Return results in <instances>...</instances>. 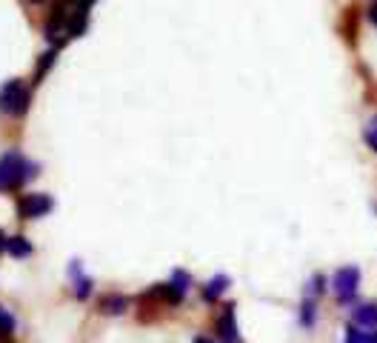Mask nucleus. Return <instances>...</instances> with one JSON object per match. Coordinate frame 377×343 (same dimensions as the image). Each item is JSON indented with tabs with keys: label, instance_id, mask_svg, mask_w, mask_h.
Listing matches in <instances>:
<instances>
[{
	"label": "nucleus",
	"instance_id": "obj_9",
	"mask_svg": "<svg viewBox=\"0 0 377 343\" xmlns=\"http://www.w3.org/2000/svg\"><path fill=\"white\" fill-rule=\"evenodd\" d=\"M69 272H71L74 284H78V298H81V301H86V298H89V292H92V281H89V278H83V274H81V266H78V260L71 263V269H69Z\"/></svg>",
	"mask_w": 377,
	"mask_h": 343
},
{
	"label": "nucleus",
	"instance_id": "obj_21",
	"mask_svg": "<svg viewBox=\"0 0 377 343\" xmlns=\"http://www.w3.org/2000/svg\"><path fill=\"white\" fill-rule=\"evenodd\" d=\"M374 343H377V335H374Z\"/></svg>",
	"mask_w": 377,
	"mask_h": 343
},
{
	"label": "nucleus",
	"instance_id": "obj_20",
	"mask_svg": "<svg viewBox=\"0 0 377 343\" xmlns=\"http://www.w3.org/2000/svg\"><path fill=\"white\" fill-rule=\"evenodd\" d=\"M6 337H9L6 332H0V343H6Z\"/></svg>",
	"mask_w": 377,
	"mask_h": 343
},
{
	"label": "nucleus",
	"instance_id": "obj_16",
	"mask_svg": "<svg viewBox=\"0 0 377 343\" xmlns=\"http://www.w3.org/2000/svg\"><path fill=\"white\" fill-rule=\"evenodd\" d=\"M366 141H369L371 149H377V120L369 123V129H366Z\"/></svg>",
	"mask_w": 377,
	"mask_h": 343
},
{
	"label": "nucleus",
	"instance_id": "obj_22",
	"mask_svg": "<svg viewBox=\"0 0 377 343\" xmlns=\"http://www.w3.org/2000/svg\"><path fill=\"white\" fill-rule=\"evenodd\" d=\"M35 4H40V0H35Z\"/></svg>",
	"mask_w": 377,
	"mask_h": 343
},
{
	"label": "nucleus",
	"instance_id": "obj_15",
	"mask_svg": "<svg viewBox=\"0 0 377 343\" xmlns=\"http://www.w3.org/2000/svg\"><path fill=\"white\" fill-rule=\"evenodd\" d=\"M300 320H303L306 326H312V323H315V301H306V303H303V312H300Z\"/></svg>",
	"mask_w": 377,
	"mask_h": 343
},
{
	"label": "nucleus",
	"instance_id": "obj_18",
	"mask_svg": "<svg viewBox=\"0 0 377 343\" xmlns=\"http://www.w3.org/2000/svg\"><path fill=\"white\" fill-rule=\"evenodd\" d=\"M195 343H217V340H211V337H203V335H200V337H195Z\"/></svg>",
	"mask_w": 377,
	"mask_h": 343
},
{
	"label": "nucleus",
	"instance_id": "obj_5",
	"mask_svg": "<svg viewBox=\"0 0 377 343\" xmlns=\"http://www.w3.org/2000/svg\"><path fill=\"white\" fill-rule=\"evenodd\" d=\"M217 332L226 343H240V332L235 323V306H223V315L217 318Z\"/></svg>",
	"mask_w": 377,
	"mask_h": 343
},
{
	"label": "nucleus",
	"instance_id": "obj_7",
	"mask_svg": "<svg viewBox=\"0 0 377 343\" xmlns=\"http://www.w3.org/2000/svg\"><path fill=\"white\" fill-rule=\"evenodd\" d=\"M226 286H229V278H226V274H217V278H211V281L206 284L203 298H206V301H217V298L226 292Z\"/></svg>",
	"mask_w": 377,
	"mask_h": 343
},
{
	"label": "nucleus",
	"instance_id": "obj_11",
	"mask_svg": "<svg viewBox=\"0 0 377 343\" xmlns=\"http://www.w3.org/2000/svg\"><path fill=\"white\" fill-rule=\"evenodd\" d=\"M54 57H57V49H49V52L40 57V63H37V72H35V83H40V78L46 75V69H52Z\"/></svg>",
	"mask_w": 377,
	"mask_h": 343
},
{
	"label": "nucleus",
	"instance_id": "obj_3",
	"mask_svg": "<svg viewBox=\"0 0 377 343\" xmlns=\"http://www.w3.org/2000/svg\"><path fill=\"white\" fill-rule=\"evenodd\" d=\"M357 286H360V269L357 266H343L337 269L335 281H332V289L337 295L340 303H349L354 295H357Z\"/></svg>",
	"mask_w": 377,
	"mask_h": 343
},
{
	"label": "nucleus",
	"instance_id": "obj_19",
	"mask_svg": "<svg viewBox=\"0 0 377 343\" xmlns=\"http://www.w3.org/2000/svg\"><path fill=\"white\" fill-rule=\"evenodd\" d=\"M6 243H9V240L4 238V232H0V252H4V249H6Z\"/></svg>",
	"mask_w": 377,
	"mask_h": 343
},
{
	"label": "nucleus",
	"instance_id": "obj_13",
	"mask_svg": "<svg viewBox=\"0 0 377 343\" xmlns=\"http://www.w3.org/2000/svg\"><path fill=\"white\" fill-rule=\"evenodd\" d=\"M189 284H192V278L186 272H175V278H172V286L180 292V295H186L189 292Z\"/></svg>",
	"mask_w": 377,
	"mask_h": 343
},
{
	"label": "nucleus",
	"instance_id": "obj_12",
	"mask_svg": "<svg viewBox=\"0 0 377 343\" xmlns=\"http://www.w3.org/2000/svg\"><path fill=\"white\" fill-rule=\"evenodd\" d=\"M346 343H374V335H366L354 326H349V335H346Z\"/></svg>",
	"mask_w": 377,
	"mask_h": 343
},
{
	"label": "nucleus",
	"instance_id": "obj_14",
	"mask_svg": "<svg viewBox=\"0 0 377 343\" xmlns=\"http://www.w3.org/2000/svg\"><path fill=\"white\" fill-rule=\"evenodd\" d=\"M0 332H6V335H12V332H15V318H12L4 306H0Z\"/></svg>",
	"mask_w": 377,
	"mask_h": 343
},
{
	"label": "nucleus",
	"instance_id": "obj_6",
	"mask_svg": "<svg viewBox=\"0 0 377 343\" xmlns=\"http://www.w3.org/2000/svg\"><path fill=\"white\" fill-rule=\"evenodd\" d=\"M354 323L366 326V329H377V306L374 303H363L354 309Z\"/></svg>",
	"mask_w": 377,
	"mask_h": 343
},
{
	"label": "nucleus",
	"instance_id": "obj_10",
	"mask_svg": "<svg viewBox=\"0 0 377 343\" xmlns=\"http://www.w3.org/2000/svg\"><path fill=\"white\" fill-rule=\"evenodd\" d=\"M6 252H9V255H15V257H26V255H32V246H29V240H26V238H9Z\"/></svg>",
	"mask_w": 377,
	"mask_h": 343
},
{
	"label": "nucleus",
	"instance_id": "obj_1",
	"mask_svg": "<svg viewBox=\"0 0 377 343\" xmlns=\"http://www.w3.org/2000/svg\"><path fill=\"white\" fill-rule=\"evenodd\" d=\"M29 178H35V166L21 152H6L0 158V192H15Z\"/></svg>",
	"mask_w": 377,
	"mask_h": 343
},
{
	"label": "nucleus",
	"instance_id": "obj_17",
	"mask_svg": "<svg viewBox=\"0 0 377 343\" xmlns=\"http://www.w3.org/2000/svg\"><path fill=\"white\" fill-rule=\"evenodd\" d=\"M369 18H371V23L377 26V6H371V9H369Z\"/></svg>",
	"mask_w": 377,
	"mask_h": 343
},
{
	"label": "nucleus",
	"instance_id": "obj_2",
	"mask_svg": "<svg viewBox=\"0 0 377 343\" xmlns=\"http://www.w3.org/2000/svg\"><path fill=\"white\" fill-rule=\"evenodd\" d=\"M29 109V86L23 81H9L6 86H0V112L6 115H26Z\"/></svg>",
	"mask_w": 377,
	"mask_h": 343
},
{
	"label": "nucleus",
	"instance_id": "obj_4",
	"mask_svg": "<svg viewBox=\"0 0 377 343\" xmlns=\"http://www.w3.org/2000/svg\"><path fill=\"white\" fill-rule=\"evenodd\" d=\"M52 206H54V200L49 194H23L18 212H21V218H40L52 209Z\"/></svg>",
	"mask_w": 377,
	"mask_h": 343
},
{
	"label": "nucleus",
	"instance_id": "obj_8",
	"mask_svg": "<svg viewBox=\"0 0 377 343\" xmlns=\"http://www.w3.org/2000/svg\"><path fill=\"white\" fill-rule=\"evenodd\" d=\"M100 312H106V315H120V312H126V298H123V295H103V298H100Z\"/></svg>",
	"mask_w": 377,
	"mask_h": 343
}]
</instances>
